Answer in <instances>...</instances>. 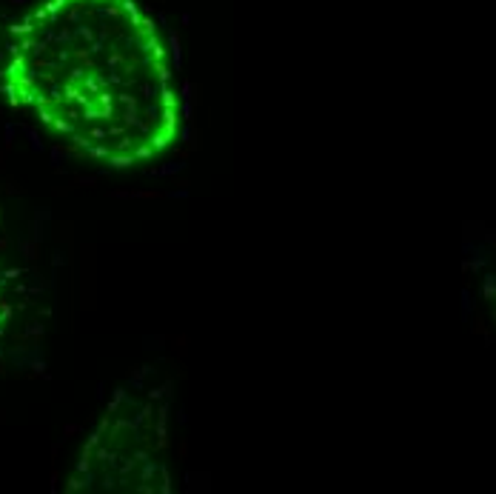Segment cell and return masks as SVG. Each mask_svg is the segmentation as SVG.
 <instances>
[{"label": "cell", "mask_w": 496, "mask_h": 494, "mask_svg": "<svg viewBox=\"0 0 496 494\" xmlns=\"http://www.w3.org/2000/svg\"><path fill=\"white\" fill-rule=\"evenodd\" d=\"M0 83L12 106L106 166L154 160L177 137L171 51L140 0H37L6 29Z\"/></svg>", "instance_id": "cell-1"}, {"label": "cell", "mask_w": 496, "mask_h": 494, "mask_svg": "<svg viewBox=\"0 0 496 494\" xmlns=\"http://www.w3.org/2000/svg\"><path fill=\"white\" fill-rule=\"evenodd\" d=\"M29 277H23V266L0 246V351L12 343L17 323L29 306Z\"/></svg>", "instance_id": "cell-2"}]
</instances>
